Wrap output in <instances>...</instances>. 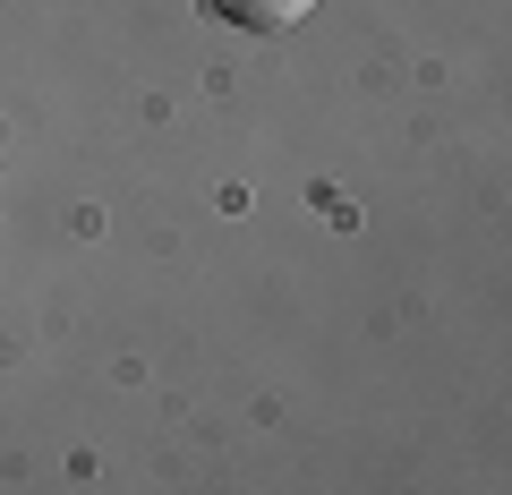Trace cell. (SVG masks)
<instances>
[{
    "label": "cell",
    "mask_w": 512,
    "mask_h": 495,
    "mask_svg": "<svg viewBox=\"0 0 512 495\" xmlns=\"http://www.w3.org/2000/svg\"><path fill=\"white\" fill-rule=\"evenodd\" d=\"M316 0H214V18H231L239 35H291Z\"/></svg>",
    "instance_id": "6da1fadb"
}]
</instances>
